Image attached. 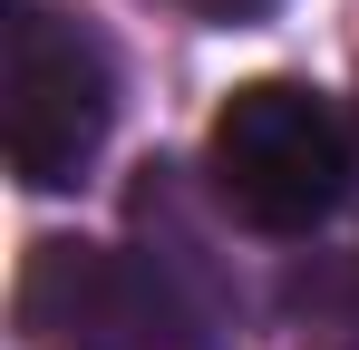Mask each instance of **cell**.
Here are the masks:
<instances>
[{"label": "cell", "mask_w": 359, "mask_h": 350, "mask_svg": "<svg viewBox=\"0 0 359 350\" xmlns=\"http://www.w3.org/2000/svg\"><path fill=\"white\" fill-rule=\"evenodd\" d=\"M204 175L214 205L252 233H311L340 214V195L359 185V136L340 108L301 78H252L224 98L214 136H204Z\"/></svg>", "instance_id": "obj_1"}, {"label": "cell", "mask_w": 359, "mask_h": 350, "mask_svg": "<svg viewBox=\"0 0 359 350\" xmlns=\"http://www.w3.org/2000/svg\"><path fill=\"white\" fill-rule=\"evenodd\" d=\"M20 331L39 350H214L204 302L184 292L175 253H107V243H29L20 263Z\"/></svg>", "instance_id": "obj_2"}, {"label": "cell", "mask_w": 359, "mask_h": 350, "mask_svg": "<svg viewBox=\"0 0 359 350\" xmlns=\"http://www.w3.org/2000/svg\"><path fill=\"white\" fill-rule=\"evenodd\" d=\"M0 117H10V175L59 195L97 166V146L117 127V68L49 0H10V20H0Z\"/></svg>", "instance_id": "obj_3"}, {"label": "cell", "mask_w": 359, "mask_h": 350, "mask_svg": "<svg viewBox=\"0 0 359 350\" xmlns=\"http://www.w3.org/2000/svg\"><path fill=\"white\" fill-rule=\"evenodd\" d=\"M301 350H359V263L301 283Z\"/></svg>", "instance_id": "obj_4"}, {"label": "cell", "mask_w": 359, "mask_h": 350, "mask_svg": "<svg viewBox=\"0 0 359 350\" xmlns=\"http://www.w3.org/2000/svg\"><path fill=\"white\" fill-rule=\"evenodd\" d=\"M165 10H184V20H204V30H252V20H272L282 0H165Z\"/></svg>", "instance_id": "obj_5"}]
</instances>
